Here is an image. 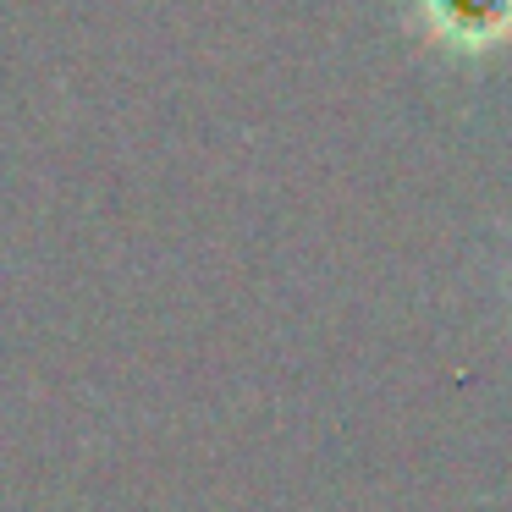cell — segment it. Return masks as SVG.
<instances>
[{
    "mask_svg": "<svg viewBox=\"0 0 512 512\" xmlns=\"http://www.w3.org/2000/svg\"><path fill=\"white\" fill-rule=\"evenodd\" d=\"M413 17L452 56H485L512 39V0H413Z\"/></svg>",
    "mask_w": 512,
    "mask_h": 512,
    "instance_id": "cell-1",
    "label": "cell"
}]
</instances>
